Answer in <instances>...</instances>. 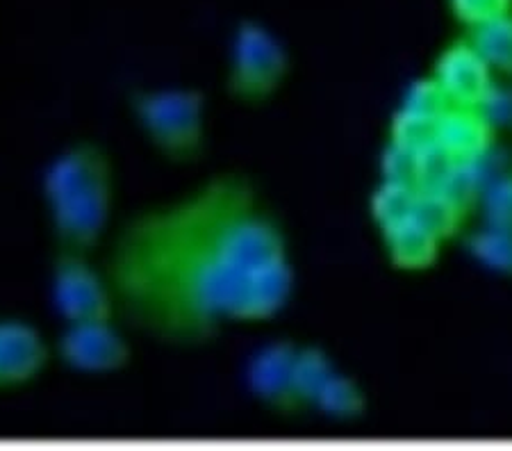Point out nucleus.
Masks as SVG:
<instances>
[{"instance_id":"1","label":"nucleus","mask_w":512,"mask_h":451,"mask_svg":"<svg viewBox=\"0 0 512 451\" xmlns=\"http://www.w3.org/2000/svg\"><path fill=\"white\" fill-rule=\"evenodd\" d=\"M119 319L169 349L208 347L289 306L283 224L242 174H212L121 217L101 253Z\"/></svg>"},{"instance_id":"2","label":"nucleus","mask_w":512,"mask_h":451,"mask_svg":"<svg viewBox=\"0 0 512 451\" xmlns=\"http://www.w3.org/2000/svg\"><path fill=\"white\" fill-rule=\"evenodd\" d=\"M121 176L114 153L98 139L57 151L41 178L53 253L101 256L119 224Z\"/></svg>"},{"instance_id":"3","label":"nucleus","mask_w":512,"mask_h":451,"mask_svg":"<svg viewBox=\"0 0 512 451\" xmlns=\"http://www.w3.org/2000/svg\"><path fill=\"white\" fill-rule=\"evenodd\" d=\"M130 117L153 155L171 167H194L210 149V103L192 85L144 87L130 96Z\"/></svg>"},{"instance_id":"4","label":"nucleus","mask_w":512,"mask_h":451,"mask_svg":"<svg viewBox=\"0 0 512 451\" xmlns=\"http://www.w3.org/2000/svg\"><path fill=\"white\" fill-rule=\"evenodd\" d=\"M292 71L283 41L260 23L246 21L230 39L224 89L244 108H260L276 98Z\"/></svg>"},{"instance_id":"5","label":"nucleus","mask_w":512,"mask_h":451,"mask_svg":"<svg viewBox=\"0 0 512 451\" xmlns=\"http://www.w3.org/2000/svg\"><path fill=\"white\" fill-rule=\"evenodd\" d=\"M51 303L57 317L62 319V326L119 319L117 301H114L101 256L53 253Z\"/></svg>"},{"instance_id":"6","label":"nucleus","mask_w":512,"mask_h":451,"mask_svg":"<svg viewBox=\"0 0 512 451\" xmlns=\"http://www.w3.org/2000/svg\"><path fill=\"white\" fill-rule=\"evenodd\" d=\"M132 338L135 335L119 319L62 326L60 338L53 340L55 363L89 379L117 376L126 372L135 358Z\"/></svg>"},{"instance_id":"7","label":"nucleus","mask_w":512,"mask_h":451,"mask_svg":"<svg viewBox=\"0 0 512 451\" xmlns=\"http://www.w3.org/2000/svg\"><path fill=\"white\" fill-rule=\"evenodd\" d=\"M55 363L53 340L21 317H0V395L28 390Z\"/></svg>"},{"instance_id":"8","label":"nucleus","mask_w":512,"mask_h":451,"mask_svg":"<svg viewBox=\"0 0 512 451\" xmlns=\"http://www.w3.org/2000/svg\"><path fill=\"white\" fill-rule=\"evenodd\" d=\"M492 73L490 64L467 37L449 44L433 64V78L440 82L451 105L458 108H483L494 89Z\"/></svg>"},{"instance_id":"9","label":"nucleus","mask_w":512,"mask_h":451,"mask_svg":"<svg viewBox=\"0 0 512 451\" xmlns=\"http://www.w3.org/2000/svg\"><path fill=\"white\" fill-rule=\"evenodd\" d=\"M299 356V344L280 340L260 349L249 365V388L264 406L276 413H301L294 395V365Z\"/></svg>"},{"instance_id":"10","label":"nucleus","mask_w":512,"mask_h":451,"mask_svg":"<svg viewBox=\"0 0 512 451\" xmlns=\"http://www.w3.org/2000/svg\"><path fill=\"white\" fill-rule=\"evenodd\" d=\"M494 130L483 110L451 105L437 121L435 144L456 164H474L490 151Z\"/></svg>"},{"instance_id":"11","label":"nucleus","mask_w":512,"mask_h":451,"mask_svg":"<svg viewBox=\"0 0 512 451\" xmlns=\"http://www.w3.org/2000/svg\"><path fill=\"white\" fill-rule=\"evenodd\" d=\"M381 235L387 258L403 272H421V269L433 267L440 258L442 242L412 219Z\"/></svg>"},{"instance_id":"12","label":"nucleus","mask_w":512,"mask_h":451,"mask_svg":"<svg viewBox=\"0 0 512 451\" xmlns=\"http://www.w3.org/2000/svg\"><path fill=\"white\" fill-rule=\"evenodd\" d=\"M465 217L467 212L458 203H453L449 196L435 190H419L410 219L421 228H426L437 240L444 242L460 231L462 224H465Z\"/></svg>"},{"instance_id":"13","label":"nucleus","mask_w":512,"mask_h":451,"mask_svg":"<svg viewBox=\"0 0 512 451\" xmlns=\"http://www.w3.org/2000/svg\"><path fill=\"white\" fill-rule=\"evenodd\" d=\"M419 187L401 180H383L371 196V219L378 231L387 233L412 217Z\"/></svg>"},{"instance_id":"14","label":"nucleus","mask_w":512,"mask_h":451,"mask_svg":"<svg viewBox=\"0 0 512 451\" xmlns=\"http://www.w3.org/2000/svg\"><path fill=\"white\" fill-rule=\"evenodd\" d=\"M467 39L476 46L492 71L512 76V12L487 21L483 26L469 28Z\"/></svg>"},{"instance_id":"15","label":"nucleus","mask_w":512,"mask_h":451,"mask_svg":"<svg viewBox=\"0 0 512 451\" xmlns=\"http://www.w3.org/2000/svg\"><path fill=\"white\" fill-rule=\"evenodd\" d=\"M367 399L365 392L360 390V385L355 383L351 376L342 374L340 369H335L330 374V379L324 383V388L319 390L315 399V410L324 413L333 420H355L365 413Z\"/></svg>"},{"instance_id":"16","label":"nucleus","mask_w":512,"mask_h":451,"mask_svg":"<svg viewBox=\"0 0 512 451\" xmlns=\"http://www.w3.org/2000/svg\"><path fill=\"white\" fill-rule=\"evenodd\" d=\"M333 360L328 354L317 347H299V356H296L294 365V395L299 401V408H312L319 390L324 388V383L330 379V374L335 372Z\"/></svg>"},{"instance_id":"17","label":"nucleus","mask_w":512,"mask_h":451,"mask_svg":"<svg viewBox=\"0 0 512 451\" xmlns=\"http://www.w3.org/2000/svg\"><path fill=\"white\" fill-rule=\"evenodd\" d=\"M469 249L485 267L512 274V226L487 224L469 240Z\"/></svg>"},{"instance_id":"18","label":"nucleus","mask_w":512,"mask_h":451,"mask_svg":"<svg viewBox=\"0 0 512 451\" xmlns=\"http://www.w3.org/2000/svg\"><path fill=\"white\" fill-rule=\"evenodd\" d=\"M449 108H451V101H449V96L444 94L440 82H437L433 76H428L424 80L412 82L406 96H403L399 110L419 114V117H426L433 121H440L442 114Z\"/></svg>"},{"instance_id":"19","label":"nucleus","mask_w":512,"mask_h":451,"mask_svg":"<svg viewBox=\"0 0 512 451\" xmlns=\"http://www.w3.org/2000/svg\"><path fill=\"white\" fill-rule=\"evenodd\" d=\"M435 126H437V121H433V119H426V117H419V114L399 110L390 126V142L403 146V149L419 151V149H424V146L435 142Z\"/></svg>"},{"instance_id":"20","label":"nucleus","mask_w":512,"mask_h":451,"mask_svg":"<svg viewBox=\"0 0 512 451\" xmlns=\"http://www.w3.org/2000/svg\"><path fill=\"white\" fill-rule=\"evenodd\" d=\"M449 7L453 19L467 28H476L510 14L512 0H449Z\"/></svg>"},{"instance_id":"21","label":"nucleus","mask_w":512,"mask_h":451,"mask_svg":"<svg viewBox=\"0 0 512 451\" xmlns=\"http://www.w3.org/2000/svg\"><path fill=\"white\" fill-rule=\"evenodd\" d=\"M483 205L487 224L512 226V178H503L483 190Z\"/></svg>"},{"instance_id":"22","label":"nucleus","mask_w":512,"mask_h":451,"mask_svg":"<svg viewBox=\"0 0 512 451\" xmlns=\"http://www.w3.org/2000/svg\"><path fill=\"white\" fill-rule=\"evenodd\" d=\"M415 162L417 151L403 149L399 144L387 142V149L381 160L383 180H401V183L415 185Z\"/></svg>"},{"instance_id":"23","label":"nucleus","mask_w":512,"mask_h":451,"mask_svg":"<svg viewBox=\"0 0 512 451\" xmlns=\"http://www.w3.org/2000/svg\"><path fill=\"white\" fill-rule=\"evenodd\" d=\"M483 114L494 128L506 126L512 128V89L508 87H499L494 85L492 94L487 96V101L483 103Z\"/></svg>"}]
</instances>
